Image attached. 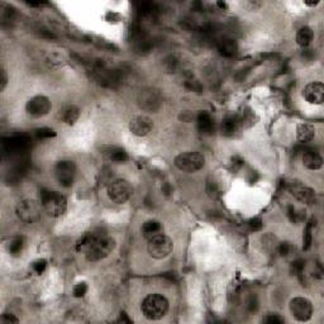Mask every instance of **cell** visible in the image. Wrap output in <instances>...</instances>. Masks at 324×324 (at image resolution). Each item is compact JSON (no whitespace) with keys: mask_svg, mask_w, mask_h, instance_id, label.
<instances>
[{"mask_svg":"<svg viewBox=\"0 0 324 324\" xmlns=\"http://www.w3.org/2000/svg\"><path fill=\"white\" fill-rule=\"evenodd\" d=\"M142 314L149 321H158L164 318L169 310V300L164 295L151 294L145 297L141 305Z\"/></svg>","mask_w":324,"mask_h":324,"instance_id":"obj_1","label":"cell"},{"mask_svg":"<svg viewBox=\"0 0 324 324\" xmlns=\"http://www.w3.org/2000/svg\"><path fill=\"white\" fill-rule=\"evenodd\" d=\"M114 248H116V241L113 238L108 237V236L96 235L94 241L85 251V256H87L88 261L98 262L108 257L113 252Z\"/></svg>","mask_w":324,"mask_h":324,"instance_id":"obj_2","label":"cell"},{"mask_svg":"<svg viewBox=\"0 0 324 324\" xmlns=\"http://www.w3.org/2000/svg\"><path fill=\"white\" fill-rule=\"evenodd\" d=\"M43 209L50 217L59 218L65 214L67 209V200L65 195L59 191H43L41 197Z\"/></svg>","mask_w":324,"mask_h":324,"instance_id":"obj_3","label":"cell"},{"mask_svg":"<svg viewBox=\"0 0 324 324\" xmlns=\"http://www.w3.org/2000/svg\"><path fill=\"white\" fill-rule=\"evenodd\" d=\"M174 162L184 173H197L206 165V157L199 152H184L176 156Z\"/></svg>","mask_w":324,"mask_h":324,"instance_id":"obj_4","label":"cell"},{"mask_svg":"<svg viewBox=\"0 0 324 324\" xmlns=\"http://www.w3.org/2000/svg\"><path fill=\"white\" fill-rule=\"evenodd\" d=\"M137 104L145 112L156 113L162 107V95L155 88H145L138 92Z\"/></svg>","mask_w":324,"mask_h":324,"instance_id":"obj_5","label":"cell"},{"mask_svg":"<svg viewBox=\"0 0 324 324\" xmlns=\"http://www.w3.org/2000/svg\"><path fill=\"white\" fill-rule=\"evenodd\" d=\"M173 241L165 235H157L148 239L147 243V251L149 256L156 260L166 259L170 253L173 252Z\"/></svg>","mask_w":324,"mask_h":324,"instance_id":"obj_6","label":"cell"},{"mask_svg":"<svg viewBox=\"0 0 324 324\" xmlns=\"http://www.w3.org/2000/svg\"><path fill=\"white\" fill-rule=\"evenodd\" d=\"M108 197L117 204H124L132 195L131 184L124 178H117L108 185Z\"/></svg>","mask_w":324,"mask_h":324,"instance_id":"obj_7","label":"cell"},{"mask_svg":"<svg viewBox=\"0 0 324 324\" xmlns=\"http://www.w3.org/2000/svg\"><path fill=\"white\" fill-rule=\"evenodd\" d=\"M129 43L137 55H146L152 50V39L138 26L131 28L129 30Z\"/></svg>","mask_w":324,"mask_h":324,"instance_id":"obj_8","label":"cell"},{"mask_svg":"<svg viewBox=\"0 0 324 324\" xmlns=\"http://www.w3.org/2000/svg\"><path fill=\"white\" fill-rule=\"evenodd\" d=\"M55 176L59 184L63 187H70L75 181L76 165L69 160H62L55 166Z\"/></svg>","mask_w":324,"mask_h":324,"instance_id":"obj_9","label":"cell"},{"mask_svg":"<svg viewBox=\"0 0 324 324\" xmlns=\"http://www.w3.org/2000/svg\"><path fill=\"white\" fill-rule=\"evenodd\" d=\"M15 213L23 223L33 224L36 223L39 218V206L34 200H22L18 203Z\"/></svg>","mask_w":324,"mask_h":324,"instance_id":"obj_10","label":"cell"},{"mask_svg":"<svg viewBox=\"0 0 324 324\" xmlns=\"http://www.w3.org/2000/svg\"><path fill=\"white\" fill-rule=\"evenodd\" d=\"M290 312H292L293 317L297 319L299 322H306L312 318L313 315V305L310 300H308L306 297L297 296L292 299L290 301Z\"/></svg>","mask_w":324,"mask_h":324,"instance_id":"obj_11","label":"cell"},{"mask_svg":"<svg viewBox=\"0 0 324 324\" xmlns=\"http://www.w3.org/2000/svg\"><path fill=\"white\" fill-rule=\"evenodd\" d=\"M52 108V103L50 99L45 95H37L33 96L32 99L27 101L26 104V110L27 113L32 117H42L46 116L51 112Z\"/></svg>","mask_w":324,"mask_h":324,"instance_id":"obj_12","label":"cell"},{"mask_svg":"<svg viewBox=\"0 0 324 324\" xmlns=\"http://www.w3.org/2000/svg\"><path fill=\"white\" fill-rule=\"evenodd\" d=\"M289 191L295 199L304 203V204H313L315 202L314 190L299 181H293L289 185Z\"/></svg>","mask_w":324,"mask_h":324,"instance_id":"obj_13","label":"cell"},{"mask_svg":"<svg viewBox=\"0 0 324 324\" xmlns=\"http://www.w3.org/2000/svg\"><path fill=\"white\" fill-rule=\"evenodd\" d=\"M153 128V123L146 116H136L129 122V131L138 137H145Z\"/></svg>","mask_w":324,"mask_h":324,"instance_id":"obj_14","label":"cell"},{"mask_svg":"<svg viewBox=\"0 0 324 324\" xmlns=\"http://www.w3.org/2000/svg\"><path fill=\"white\" fill-rule=\"evenodd\" d=\"M303 96L309 104L321 105L324 101V85L322 83H310L303 90Z\"/></svg>","mask_w":324,"mask_h":324,"instance_id":"obj_15","label":"cell"},{"mask_svg":"<svg viewBox=\"0 0 324 324\" xmlns=\"http://www.w3.org/2000/svg\"><path fill=\"white\" fill-rule=\"evenodd\" d=\"M217 50L220 56L231 59V57L236 56V54L238 52V45L233 38L223 37L217 42Z\"/></svg>","mask_w":324,"mask_h":324,"instance_id":"obj_16","label":"cell"},{"mask_svg":"<svg viewBox=\"0 0 324 324\" xmlns=\"http://www.w3.org/2000/svg\"><path fill=\"white\" fill-rule=\"evenodd\" d=\"M104 157L113 162H125L128 160V153L124 148L118 146H105L101 148Z\"/></svg>","mask_w":324,"mask_h":324,"instance_id":"obj_17","label":"cell"},{"mask_svg":"<svg viewBox=\"0 0 324 324\" xmlns=\"http://www.w3.org/2000/svg\"><path fill=\"white\" fill-rule=\"evenodd\" d=\"M79 117H80V109H79L76 105L72 104L65 105V107L61 108L59 112V118L61 119L63 123L69 125L75 124L76 120L79 119Z\"/></svg>","mask_w":324,"mask_h":324,"instance_id":"obj_18","label":"cell"},{"mask_svg":"<svg viewBox=\"0 0 324 324\" xmlns=\"http://www.w3.org/2000/svg\"><path fill=\"white\" fill-rule=\"evenodd\" d=\"M303 165L309 170H319L323 166V158L314 149H304Z\"/></svg>","mask_w":324,"mask_h":324,"instance_id":"obj_19","label":"cell"},{"mask_svg":"<svg viewBox=\"0 0 324 324\" xmlns=\"http://www.w3.org/2000/svg\"><path fill=\"white\" fill-rule=\"evenodd\" d=\"M239 129V125H238V120L236 114H228L223 118L222 120V124H220V131L222 134L226 136V137H232L233 134Z\"/></svg>","mask_w":324,"mask_h":324,"instance_id":"obj_20","label":"cell"},{"mask_svg":"<svg viewBox=\"0 0 324 324\" xmlns=\"http://www.w3.org/2000/svg\"><path fill=\"white\" fill-rule=\"evenodd\" d=\"M315 129L312 124L300 123L296 127V138L300 143H309L314 140Z\"/></svg>","mask_w":324,"mask_h":324,"instance_id":"obj_21","label":"cell"},{"mask_svg":"<svg viewBox=\"0 0 324 324\" xmlns=\"http://www.w3.org/2000/svg\"><path fill=\"white\" fill-rule=\"evenodd\" d=\"M197 123L200 133L203 134H210L214 129V120L208 112H200L197 117Z\"/></svg>","mask_w":324,"mask_h":324,"instance_id":"obj_22","label":"cell"},{"mask_svg":"<svg viewBox=\"0 0 324 324\" xmlns=\"http://www.w3.org/2000/svg\"><path fill=\"white\" fill-rule=\"evenodd\" d=\"M206 194L211 199H219L223 195V185L219 178L215 176H210L206 180Z\"/></svg>","mask_w":324,"mask_h":324,"instance_id":"obj_23","label":"cell"},{"mask_svg":"<svg viewBox=\"0 0 324 324\" xmlns=\"http://www.w3.org/2000/svg\"><path fill=\"white\" fill-rule=\"evenodd\" d=\"M239 128H250L255 123V113L251 108H243L239 113L236 114Z\"/></svg>","mask_w":324,"mask_h":324,"instance_id":"obj_24","label":"cell"},{"mask_svg":"<svg viewBox=\"0 0 324 324\" xmlns=\"http://www.w3.org/2000/svg\"><path fill=\"white\" fill-rule=\"evenodd\" d=\"M161 232H162V224H161L158 220L151 219L143 223L142 233L147 239L155 237V236L157 235H161Z\"/></svg>","mask_w":324,"mask_h":324,"instance_id":"obj_25","label":"cell"},{"mask_svg":"<svg viewBox=\"0 0 324 324\" xmlns=\"http://www.w3.org/2000/svg\"><path fill=\"white\" fill-rule=\"evenodd\" d=\"M313 38H314V33H313L312 28L309 27H303L297 30L296 33V43L300 47L306 48L312 43Z\"/></svg>","mask_w":324,"mask_h":324,"instance_id":"obj_26","label":"cell"},{"mask_svg":"<svg viewBox=\"0 0 324 324\" xmlns=\"http://www.w3.org/2000/svg\"><path fill=\"white\" fill-rule=\"evenodd\" d=\"M315 224H317V219L315 218H310L309 222L306 223L305 226V229H304V235H303V248L304 251H308L310 248V246H312V242H313V228L315 227Z\"/></svg>","mask_w":324,"mask_h":324,"instance_id":"obj_27","label":"cell"},{"mask_svg":"<svg viewBox=\"0 0 324 324\" xmlns=\"http://www.w3.org/2000/svg\"><path fill=\"white\" fill-rule=\"evenodd\" d=\"M180 59L176 55H170L164 59V70L167 74H175L180 69Z\"/></svg>","mask_w":324,"mask_h":324,"instance_id":"obj_28","label":"cell"},{"mask_svg":"<svg viewBox=\"0 0 324 324\" xmlns=\"http://www.w3.org/2000/svg\"><path fill=\"white\" fill-rule=\"evenodd\" d=\"M262 246L268 255H275V252H277V248H279V242H277L276 237H274L272 235H265L262 237Z\"/></svg>","mask_w":324,"mask_h":324,"instance_id":"obj_29","label":"cell"},{"mask_svg":"<svg viewBox=\"0 0 324 324\" xmlns=\"http://www.w3.org/2000/svg\"><path fill=\"white\" fill-rule=\"evenodd\" d=\"M24 248V239L22 237H14L12 241L8 243V252L10 253L14 257H18L21 256V253L23 252Z\"/></svg>","mask_w":324,"mask_h":324,"instance_id":"obj_30","label":"cell"},{"mask_svg":"<svg viewBox=\"0 0 324 324\" xmlns=\"http://www.w3.org/2000/svg\"><path fill=\"white\" fill-rule=\"evenodd\" d=\"M286 213H288L289 219L292 220L293 223L295 224L301 223V222L305 219V210L295 208L294 206H289L288 209H286Z\"/></svg>","mask_w":324,"mask_h":324,"instance_id":"obj_31","label":"cell"},{"mask_svg":"<svg viewBox=\"0 0 324 324\" xmlns=\"http://www.w3.org/2000/svg\"><path fill=\"white\" fill-rule=\"evenodd\" d=\"M45 62L48 67H59V66H62L65 63V59L59 52H51L46 56Z\"/></svg>","mask_w":324,"mask_h":324,"instance_id":"obj_32","label":"cell"},{"mask_svg":"<svg viewBox=\"0 0 324 324\" xmlns=\"http://www.w3.org/2000/svg\"><path fill=\"white\" fill-rule=\"evenodd\" d=\"M304 270H305V262L303 260H295L292 262V266H290V271L292 274L295 275L297 277H303Z\"/></svg>","mask_w":324,"mask_h":324,"instance_id":"obj_33","label":"cell"},{"mask_svg":"<svg viewBox=\"0 0 324 324\" xmlns=\"http://www.w3.org/2000/svg\"><path fill=\"white\" fill-rule=\"evenodd\" d=\"M34 136H36L38 140H47V138L55 137V136H56V132H55L52 128L43 127L36 129V131H34Z\"/></svg>","mask_w":324,"mask_h":324,"instance_id":"obj_34","label":"cell"},{"mask_svg":"<svg viewBox=\"0 0 324 324\" xmlns=\"http://www.w3.org/2000/svg\"><path fill=\"white\" fill-rule=\"evenodd\" d=\"M185 88L187 90H190V91H195V92H200L203 90L202 84L197 80V79L189 78L185 80Z\"/></svg>","mask_w":324,"mask_h":324,"instance_id":"obj_35","label":"cell"},{"mask_svg":"<svg viewBox=\"0 0 324 324\" xmlns=\"http://www.w3.org/2000/svg\"><path fill=\"white\" fill-rule=\"evenodd\" d=\"M46 267H47V261L43 259H39L32 264V270L36 272L37 275H41L45 272Z\"/></svg>","mask_w":324,"mask_h":324,"instance_id":"obj_36","label":"cell"},{"mask_svg":"<svg viewBox=\"0 0 324 324\" xmlns=\"http://www.w3.org/2000/svg\"><path fill=\"white\" fill-rule=\"evenodd\" d=\"M88 293V285L85 283H79L72 289V294L75 297H83Z\"/></svg>","mask_w":324,"mask_h":324,"instance_id":"obj_37","label":"cell"},{"mask_svg":"<svg viewBox=\"0 0 324 324\" xmlns=\"http://www.w3.org/2000/svg\"><path fill=\"white\" fill-rule=\"evenodd\" d=\"M292 251H293V246L289 243V242H281V243H279L277 252L283 256V257H288V256L292 253Z\"/></svg>","mask_w":324,"mask_h":324,"instance_id":"obj_38","label":"cell"},{"mask_svg":"<svg viewBox=\"0 0 324 324\" xmlns=\"http://www.w3.org/2000/svg\"><path fill=\"white\" fill-rule=\"evenodd\" d=\"M264 322L267 324H283L285 319L283 317H280L279 314H267L264 318Z\"/></svg>","mask_w":324,"mask_h":324,"instance_id":"obj_39","label":"cell"},{"mask_svg":"<svg viewBox=\"0 0 324 324\" xmlns=\"http://www.w3.org/2000/svg\"><path fill=\"white\" fill-rule=\"evenodd\" d=\"M248 227L252 232H259L262 229V219L261 218H252V219L248 222Z\"/></svg>","mask_w":324,"mask_h":324,"instance_id":"obj_40","label":"cell"},{"mask_svg":"<svg viewBox=\"0 0 324 324\" xmlns=\"http://www.w3.org/2000/svg\"><path fill=\"white\" fill-rule=\"evenodd\" d=\"M19 319L14 317L13 314H3L0 317V323L3 324H10V323H18Z\"/></svg>","mask_w":324,"mask_h":324,"instance_id":"obj_41","label":"cell"},{"mask_svg":"<svg viewBox=\"0 0 324 324\" xmlns=\"http://www.w3.org/2000/svg\"><path fill=\"white\" fill-rule=\"evenodd\" d=\"M243 164H244L243 158H241L239 156H235V157L232 158V169L235 170V171L241 170L242 167H243Z\"/></svg>","mask_w":324,"mask_h":324,"instance_id":"obj_42","label":"cell"},{"mask_svg":"<svg viewBox=\"0 0 324 324\" xmlns=\"http://www.w3.org/2000/svg\"><path fill=\"white\" fill-rule=\"evenodd\" d=\"M259 178H260L259 174L256 173V171H250V174H248V177H247V181L252 185V184H256Z\"/></svg>","mask_w":324,"mask_h":324,"instance_id":"obj_43","label":"cell"},{"mask_svg":"<svg viewBox=\"0 0 324 324\" xmlns=\"http://www.w3.org/2000/svg\"><path fill=\"white\" fill-rule=\"evenodd\" d=\"M8 84V76H6V71L1 69V85H0V90H4Z\"/></svg>","mask_w":324,"mask_h":324,"instance_id":"obj_44","label":"cell"},{"mask_svg":"<svg viewBox=\"0 0 324 324\" xmlns=\"http://www.w3.org/2000/svg\"><path fill=\"white\" fill-rule=\"evenodd\" d=\"M315 50H309V48H304L303 50V57H305V59H313V56H314V52Z\"/></svg>","mask_w":324,"mask_h":324,"instance_id":"obj_45","label":"cell"},{"mask_svg":"<svg viewBox=\"0 0 324 324\" xmlns=\"http://www.w3.org/2000/svg\"><path fill=\"white\" fill-rule=\"evenodd\" d=\"M162 193H164L165 195H170V194L173 193V187L170 186L169 184H165L164 186H162Z\"/></svg>","mask_w":324,"mask_h":324,"instance_id":"obj_46","label":"cell"},{"mask_svg":"<svg viewBox=\"0 0 324 324\" xmlns=\"http://www.w3.org/2000/svg\"><path fill=\"white\" fill-rule=\"evenodd\" d=\"M305 4L309 6H315V5H318L319 1H314V3H313V1H305Z\"/></svg>","mask_w":324,"mask_h":324,"instance_id":"obj_47","label":"cell"},{"mask_svg":"<svg viewBox=\"0 0 324 324\" xmlns=\"http://www.w3.org/2000/svg\"><path fill=\"white\" fill-rule=\"evenodd\" d=\"M217 5L219 6V8H222V9H223V8H227V4L226 3H217Z\"/></svg>","mask_w":324,"mask_h":324,"instance_id":"obj_48","label":"cell"}]
</instances>
